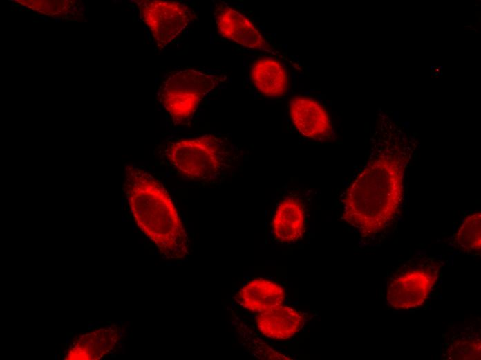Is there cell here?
Returning <instances> with one entry per match:
<instances>
[{"label":"cell","instance_id":"cell-1","mask_svg":"<svg viewBox=\"0 0 481 360\" xmlns=\"http://www.w3.org/2000/svg\"><path fill=\"white\" fill-rule=\"evenodd\" d=\"M408 159L400 146L382 147L346 190L341 218L362 237L383 231L398 213Z\"/></svg>","mask_w":481,"mask_h":360},{"label":"cell","instance_id":"cell-2","mask_svg":"<svg viewBox=\"0 0 481 360\" xmlns=\"http://www.w3.org/2000/svg\"><path fill=\"white\" fill-rule=\"evenodd\" d=\"M138 226L167 259L189 252V239L176 206L163 184L140 167L127 165L123 185Z\"/></svg>","mask_w":481,"mask_h":360},{"label":"cell","instance_id":"cell-3","mask_svg":"<svg viewBox=\"0 0 481 360\" xmlns=\"http://www.w3.org/2000/svg\"><path fill=\"white\" fill-rule=\"evenodd\" d=\"M164 155L183 177L198 181H211L231 168L236 152L227 138L204 134L169 143L165 146Z\"/></svg>","mask_w":481,"mask_h":360},{"label":"cell","instance_id":"cell-4","mask_svg":"<svg viewBox=\"0 0 481 360\" xmlns=\"http://www.w3.org/2000/svg\"><path fill=\"white\" fill-rule=\"evenodd\" d=\"M222 81L218 75L185 69L169 76L158 96L173 123L183 124L192 118L202 99Z\"/></svg>","mask_w":481,"mask_h":360},{"label":"cell","instance_id":"cell-5","mask_svg":"<svg viewBox=\"0 0 481 360\" xmlns=\"http://www.w3.org/2000/svg\"><path fill=\"white\" fill-rule=\"evenodd\" d=\"M140 18L149 27L157 46L162 49L171 44L196 19L187 4L171 1H135Z\"/></svg>","mask_w":481,"mask_h":360},{"label":"cell","instance_id":"cell-6","mask_svg":"<svg viewBox=\"0 0 481 360\" xmlns=\"http://www.w3.org/2000/svg\"><path fill=\"white\" fill-rule=\"evenodd\" d=\"M437 264H427L405 271L390 280L386 301L397 310H407L421 306L428 298L439 273Z\"/></svg>","mask_w":481,"mask_h":360},{"label":"cell","instance_id":"cell-7","mask_svg":"<svg viewBox=\"0 0 481 360\" xmlns=\"http://www.w3.org/2000/svg\"><path fill=\"white\" fill-rule=\"evenodd\" d=\"M214 16L218 33L223 37L249 48L270 49L269 44L256 26L227 3L216 2Z\"/></svg>","mask_w":481,"mask_h":360},{"label":"cell","instance_id":"cell-8","mask_svg":"<svg viewBox=\"0 0 481 360\" xmlns=\"http://www.w3.org/2000/svg\"><path fill=\"white\" fill-rule=\"evenodd\" d=\"M289 107L291 120L302 136L320 141L331 137L330 120L318 101L308 97H296L290 100Z\"/></svg>","mask_w":481,"mask_h":360},{"label":"cell","instance_id":"cell-9","mask_svg":"<svg viewBox=\"0 0 481 360\" xmlns=\"http://www.w3.org/2000/svg\"><path fill=\"white\" fill-rule=\"evenodd\" d=\"M250 76L255 87L266 96L280 97L288 90L287 71L276 58L265 57L255 60Z\"/></svg>","mask_w":481,"mask_h":360},{"label":"cell","instance_id":"cell-10","mask_svg":"<svg viewBox=\"0 0 481 360\" xmlns=\"http://www.w3.org/2000/svg\"><path fill=\"white\" fill-rule=\"evenodd\" d=\"M285 291L279 285L258 278L245 285L236 296L237 302L244 308L261 313L283 303Z\"/></svg>","mask_w":481,"mask_h":360},{"label":"cell","instance_id":"cell-11","mask_svg":"<svg viewBox=\"0 0 481 360\" xmlns=\"http://www.w3.org/2000/svg\"><path fill=\"white\" fill-rule=\"evenodd\" d=\"M304 222L303 204L296 198H286L278 206L272 220L275 239L282 243L297 241L303 235Z\"/></svg>","mask_w":481,"mask_h":360},{"label":"cell","instance_id":"cell-12","mask_svg":"<svg viewBox=\"0 0 481 360\" xmlns=\"http://www.w3.org/2000/svg\"><path fill=\"white\" fill-rule=\"evenodd\" d=\"M303 321V316L296 309L280 305L259 313L256 324L267 337L287 339L299 330Z\"/></svg>","mask_w":481,"mask_h":360},{"label":"cell","instance_id":"cell-13","mask_svg":"<svg viewBox=\"0 0 481 360\" xmlns=\"http://www.w3.org/2000/svg\"><path fill=\"white\" fill-rule=\"evenodd\" d=\"M118 339L115 328L100 329L82 336L69 349L66 359L95 360L109 352Z\"/></svg>","mask_w":481,"mask_h":360},{"label":"cell","instance_id":"cell-14","mask_svg":"<svg viewBox=\"0 0 481 360\" xmlns=\"http://www.w3.org/2000/svg\"><path fill=\"white\" fill-rule=\"evenodd\" d=\"M481 213H474L467 216L458 230L456 245L466 252H478L481 248Z\"/></svg>","mask_w":481,"mask_h":360},{"label":"cell","instance_id":"cell-15","mask_svg":"<svg viewBox=\"0 0 481 360\" xmlns=\"http://www.w3.org/2000/svg\"><path fill=\"white\" fill-rule=\"evenodd\" d=\"M481 344L478 339H458L448 351L451 359H480Z\"/></svg>","mask_w":481,"mask_h":360},{"label":"cell","instance_id":"cell-16","mask_svg":"<svg viewBox=\"0 0 481 360\" xmlns=\"http://www.w3.org/2000/svg\"><path fill=\"white\" fill-rule=\"evenodd\" d=\"M55 21H56V22H59V21H60V18H55Z\"/></svg>","mask_w":481,"mask_h":360},{"label":"cell","instance_id":"cell-17","mask_svg":"<svg viewBox=\"0 0 481 360\" xmlns=\"http://www.w3.org/2000/svg\"><path fill=\"white\" fill-rule=\"evenodd\" d=\"M76 8H77V7H76V6H74V7L71 9V10H73V11L76 10Z\"/></svg>","mask_w":481,"mask_h":360},{"label":"cell","instance_id":"cell-18","mask_svg":"<svg viewBox=\"0 0 481 360\" xmlns=\"http://www.w3.org/2000/svg\"><path fill=\"white\" fill-rule=\"evenodd\" d=\"M39 19H45V18H44V16H40V17H39Z\"/></svg>","mask_w":481,"mask_h":360},{"label":"cell","instance_id":"cell-19","mask_svg":"<svg viewBox=\"0 0 481 360\" xmlns=\"http://www.w3.org/2000/svg\"><path fill=\"white\" fill-rule=\"evenodd\" d=\"M44 21H48V19L45 18Z\"/></svg>","mask_w":481,"mask_h":360},{"label":"cell","instance_id":"cell-20","mask_svg":"<svg viewBox=\"0 0 481 360\" xmlns=\"http://www.w3.org/2000/svg\"><path fill=\"white\" fill-rule=\"evenodd\" d=\"M21 8H22V9H25V8H26V7L23 6V7H22Z\"/></svg>","mask_w":481,"mask_h":360}]
</instances>
